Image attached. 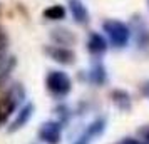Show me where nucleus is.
<instances>
[{
  "label": "nucleus",
  "mask_w": 149,
  "mask_h": 144,
  "mask_svg": "<svg viewBox=\"0 0 149 144\" xmlns=\"http://www.w3.org/2000/svg\"><path fill=\"white\" fill-rule=\"evenodd\" d=\"M117 144H141L137 139H134V137H124L122 141H119Z\"/></svg>",
  "instance_id": "nucleus-18"
},
{
  "label": "nucleus",
  "mask_w": 149,
  "mask_h": 144,
  "mask_svg": "<svg viewBox=\"0 0 149 144\" xmlns=\"http://www.w3.org/2000/svg\"><path fill=\"white\" fill-rule=\"evenodd\" d=\"M148 5H149V0H148Z\"/></svg>",
  "instance_id": "nucleus-19"
},
{
  "label": "nucleus",
  "mask_w": 149,
  "mask_h": 144,
  "mask_svg": "<svg viewBox=\"0 0 149 144\" xmlns=\"http://www.w3.org/2000/svg\"><path fill=\"white\" fill-rule=\"evenodd\" d=\"M45 86L49 92L55 97H65L72 89V81L62 70H50L45 77Z\"/></svg>",
  "instance_id": "nucleus-2"
},
{
  "label": "nucleus",
  "mask_w": 149,
  "mask_h": 144,
  "mask_svg": "<svg viewBox=\"0 0 149 144\" xmlns=\"http://www.w3.org/2000/svg\"><path fill=\"white\" fill-rule=\"evenodd\" d=\"M141 137L144 139V143H146V144H149V126L141 129Z\"/></svg>",
  "instance_id": "nucleus-17"
},
{
  "label": "nucleus",
  "mask_w": 149,
  "mask_h": 144,
  "mask_svg": "<svg viewBox=\"0 0 149 144\" xmlns=\"http://www.w3.org/2000/svg\"><path fill=\"white\" fill-rule=\"evenodd\" d=\"M91 79H92V82L94 84H104V81H106V69H104V65L102 64H94V67L91 69Z\"/></svg>",
  "instance_id": "nucleus-14"
},
{
  "label": "nucleus",
  "mask_w": 149,
  "mask_h": 144,
  "mask_svg": "<svg viewBox=\"0 0 149 144\" xmlns=\"http://www.w3.org/2000/svg\"><path fill=\"white\" fill-rule=\"evenodd\" d=\"M32 116H34V106H32V104L24 106V107L17 112L14 122L10 126V131H19V129H22L24 126H27V122L32 119Z\"/></svg>",
  "instance_id": "nucleus-10"
},
{
  "label": "nucleus",
  "mask_w": 149,
  "mask_h": 144,
  "mask_svg": "<svg viewBox=\"0 0 149 144\" xmlns=\"http://www.w3.org/2000/svg\"><path fill=\"white\" fill-rule=\"evenodd\" d=\"M111 97H112V102L119 107L121 111H129L131 109V96H129L126 90H114L112 94H111Z\"/></svg>",
  "instance_id": "nucleus-12"
},
{
  "label": "nucleus",
  "mask_w": 149,
  "mask_h": 144,
  "mask_svg": "<svg viewBox=\"0 0 149 144\" xmlns=\"http://www.w3.org/2000/svg\"><path fill=\"white\" fill-rule=\"evenodd\" d=\"M87 50L91 52L92 55H102L106 50H107V40L104 39V35L94 34L89 35V40H87Z\"/></svg>",
  "instance_id": "nucleus-8"
},
{
  "label": "nucleus",
  "mask_w": 149,
  "mask_h": 144,
  "mask_svg": "<svg viewBox=\"0 0 149 144\" xmlns=\"http://www.w3.org/2000/svg\"><path fill=\"white\" fill-rule=\"evenodd\" d=\"M44 17L47 20H62L65 17V8L62 5H52L44 10Z\"/></svg>",
  "instance_id": "nucleus-13"
},
{
  "label": "nucleus",
  "mask_w": 149,
  "mask_h": 144,
  "mask_svg": "<svg viewBox=\"0 0 149 144\" xmlns=\"http://www.w3.org/2000/svg\"><path fill=\"white\" fill-rule=\"evenodd\" d=\"M17 109V104H15L14 97L7 94L5 97L0 99V124H3L8 117L14 114V111Z\"/></svg>",
  "instance_id": "nucleus-11"
},
{
  "label": "nucleus",
  "mask_w": 149,
  "mask_h": 144,
  "mask_svg": "<svg viewBox=\"0 0 149 144\" xmlns=\"http://www.w3.org/2000/svg\"><path fill=\"white\" fill-rule=\"evenodd\" d=\"M45 54L52 59V61L59 62L62 65H70L75 61V54L69 47H62V45H47L45 47Z\"/></svg>",
  "instance_id": "nucleus-4"
},
{
  "label": "nucleus",
  "mask_w": 149,
  "mask_h": 144,
  "mask_svg": "<svg viewBox=\"0 0 149 144\" xmlns=\"http://www.w3.org/2000/svg\"><path fill=\"white\" fill-rule=\"evenodd\" d=\"M62 137V126L59 121H47L39 129V139L45 144H59Z\"/></svg>",
  "instance_id": "nucleus-3"
},
{
  "label": "nucleus",
  "mask_w": 149,
  "mask_h": 144,
  "mask_svg": "<svg viewBox=\"0 0 149 144\" xmlns=\"http://www.w3.org/2000/svg\"><path fill=\"white\" fill-rule=\"evenodd\" d=\"M7 47H8V35H7V32H5V29L0 27V59L5 55Z\"/></svg>",
  "instance_id": "nucleus-15"
},
{
  "label": "nucleus",
  "mask_w": 149,
  "mask_h": 144,
  "mask_svg": "<svg viewBox=\"0 0 149 144\" xmlns=\"http://www.w3.org/2000/svg\"><path fill=\"white\" fill-rule=\"evenodd\" d=\"M134 34L136 37V44L137 47H149V27L148 24L142 20L141 17L139 19H134L132 22V30H131V35Z\"/></svg>",
  "instance_id": "nucleus-6"
},
{
  "label": "nucleus",
  "mask_w": 149,
  "mask_h": 144,
  "mask_svg": "<svg viewBox=\"0 0 149 144\" xmlns=\"http://www.w3.org/2000/svg\"><path fill=\"white\" fill-rule=\"evenodd\" d=\"M102 29H104V34L109 39V42L114 45V47L121 49L126 47L129 44V39H131V27L126 25L124 22L121 20H106L102 24Z\"/></svg>",
  "instance_id": "nucleus-1"
},
{
  "label": "nucleus",
  "mask_w": 149,
  "mask_h": 144,
  "mask_svg": "<svg viewBox=\"0 0 149 144\" xmlns=\"http://www.w3.org/2000/svg\"><path fill=\"white\" fill-rule=\"evenodd\" d=\"M141 94L149 99V81H144V82L141 84Z\"/></svg>",
  "instance_id": "nucleus-16"
},
{
  "label": "nucleus",
  "mask_w": 149,
  "mask_h": 144,
  "mask_svg": "<svg viewBox=\"0 0 149 144\" xmlns=\"http://www.w3.org/2000/svg\"><path fill=\"white\" fill-rule=\"evenodd\" d=\"M69 10L72 14V19H74L79 25H87L89 20H91V15H89L87 7L84 5L82 0H69Z\"/></svg>",
  "instance_id": "nucleus-7"
},
{
  "label": "nucleus",
  "mask_w": 149,
  "mask_h": 144,
  "mask_svg": "<svg viewBox=\"0 0 149 144\" xmlns=\"http://www.w3.org/2000/svg\"><path fill=\"white\" fill-rule=\"evenodd\" d=\"M52 40L55 45H62V47H70L75 44V35L69 30V29H55L52 30Z\"/></svg>",
  "instance_id": "nucleus-9"
},
{
  "label": "nucleus",
  "mask_w": 149,
  "mask_h": 144,
  "mask_svg": "<svg viewBox=\"0 0 149 144\" xmlns=\"http://www.w3.org/2000/svg\"><path fill=\"white\" fill-rule=\"evenodd\" d=\"M104 131H106V119H102V117L101 119H95V121H92V122L89 124L87 129L79 136V139L74 144H91L95 137L102 136Z\"/></svg>",
  "instance_id": "nucleus-5"
}]
</instances>
